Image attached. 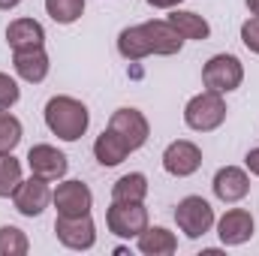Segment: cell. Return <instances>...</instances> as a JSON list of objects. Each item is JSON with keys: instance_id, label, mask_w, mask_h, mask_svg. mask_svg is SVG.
Returning <instances> with one entry per match:
<instances>
[{"instance_id": "7", "label": "cell", "mask_w": 259, "mask_h": 256, "mask_svg": "<svg viewBox=\"0 0 259 256\" xmlns=\"http://www.w3.org/2000/svg\"><path fill=\"white\" fill-rule=\"evenodd\" d=\"M202 166V151L199 145L190 142V139H175L166 145L163 151V169L172 175V178H190L199 172Z\"/></svg>"}, {"instance_id": "18", "label": "cell", "mask_w": 259, "mask_h": 256, "mask_svg": "<svg viewBox=\"0 0 259 256\" xmlns=\"http://www.w3.org/2000/svg\"><path fill=\"white\" fill-rule=\"evenodd\" d=\"M136 247L142 256H172L178 250V238L175 232H169L166 226H148L139 238H136Z\"/></svg>"}, {"instance_id": "11", "label": "cell", "mask_w": 259, "mask_h": 256, "mask_svg": "<svg viewBox=\"0 0 259 256\" xmlns=\"http://www.w3.org/2000/svg\"><path fill=\"white\" fill-rule=\"evenodd\" d=\"M214 226H217V235H220L223 247H241V244H247L253 238V229H256L253 214L247 208H229Z\"/></svg>"}, {"instance_id": "12", "label": "cell", "mask_w": 259, "mask_h": 256, "mask_svg": "<svg viewBox=\"0 0 259 256\" xmlns=\"http://www.w3.org/2000/svg\"><path fill=\"white\" fill-rule=\"evenodd\" d=\"M27 169H30V175H36L42 181H61L69 169V160L55 145H33L27 151Z\"/></svg>"}, {"instance_id": "9", "label": "cell", "mask_w": 259, "mask_h": 256, "mask_svg": "<svg viewBox=\"0 0 259 256\" xmlns=\"http://www.w3.org/2000/svg\"><path fill=\"white\" fill-rule=\"evenodd\" d=\"M52 181H42L36 175H30L27 181L18 184V190L12 193V205L21 217H39L49 205H52Z\"/></svg>"}, {"instance_id": "2", "label": "cell", "mask_w": 259, "mask_h": 256, "mask_svg": "<svg viewBox=\"0 0 259 256\" xmlns=\"http://www.w3.org/2000/svg\"><path fill=\"white\" fill-rule=\"evenodd\" d=\"M229 109H226V100L223 94H214V91H202L187 100L184 106V124L193 130V133H211L226 121Z\"/></svg>"}, {"instance_id": "10", "label": "cell", "mask_w": 259, "mask_h": 256, "mask_svg": "<svg viewBox=\"0 0 259 256\" xmlns=\"http://www.w3.org/2000/svg\"><path fill=\"white\" fill-rule=\"evenodd\" d=\"M109 130H115L124 142H127L130 151H139L145 142H148V136H151V124H148V118L139 112V109H115L112 112V118H109Z\"/></svg>"}, {"instance_id": "28", "label": "cell", "mask_w": 259, "mask_h": 256, "mask_svg": "<svg viewBox=\"0 0 259 256\" xmlns=\"http://www.w3.org/2000/svg\"><path fill=\"white\" fill-rule=\"evenodd\" d=\"M244 166H247V172H250V175H256V178H259V148H250V151H247Z\"/></svg>"}, {"instance_id": "24", "label": "cell", "mask_w": 259, "mask_h": 256, "mask_svg": "<svg viewBox=\"0 0 259 256\" xmlns=\"http://www.w3.org/2000/svg\"><path fill=\"white\" fill-rule=\"evenodd\" d=\"M21 181V163L12 154H0V199H9Z\"/></svg>"}, {"instance_id": "20", "label": "cell", "mask_w": 259, "mask_h": 256, "mask_svg": "<svg viewBox=\"0 0 259 256\" xmlns=\"http://www.w3.org/2000/svg\"><path fill=\"white\" fill-rule=\"evenodd\" d=\"M118 52L124 61H145L151 55V42L145 33V24H130L118 33Z\"/></svg>"}, {"instance_id": "30", "label": "cell", "mask_w": 259, "mask_h": 256, "mask_svg": "<svg viewBox=\"0 0 259 256\" xmlns=\"http://www.w3.org/2000/svg\"><path fill=\"white\" fill-rule=\"evenodd\" d=\"M18 3H21V0H0V9H3V12H9V9H15Z\"/></svg>"}, {"instance_id": "29", "label": "cell", "mask_w": 259, "mask_h": 256, "mask_svg": "<svg viewBox=\"0 0 259 256\" xmlns=\"http://www.w3.org/2000/svg\"><path fill=\"white\" fill-rule=\"evenodd\" d=\"M148 6H154V9H175V6H181V0H145Z\"/></svg>"}, {"instance_id": "16", "label": "cell", "mask_w": 259, "mask_h": 256, "mask_svg": "<svg viewBox=\"0 0 259 256\" xmlns=\"http://www.w3.org/2000/svg\"><path fill=\"white\" fill-rule=\"evenodd\" d=\"M6 42H9L12 52L39 49V46H46V27L36 18H15L6 27Z\"/></svg>"}, {"instance_id": "22", "label": "cell", "mask_w": 259, "mask_h": 256, "mask_svg": "<svg viewBox=\"0 0 259 256\" xmlns=\"http://www.w3.org/2000/svg\"><path fill=\"white\" fill-rule=\"evenodd\" d=\"M46 12L58 24H75L84 15V0H46Z\"/></svg>"}, {"instance_id": "1", "label": "cell", "mask_w": 259, "mask_h": 256, "mask_svg": "<svg viewBox=\"0 0 259 256\" xmlns=\"http://www.w3.org/2000/svg\"><path fill=\"white\" fill-rule=\"evenodd\" d=\"M46 127L52 130V136H58L61 142H78L88 127H91V112L81 100L58 94L46 103Z\"/></svg>"}, {"instance_id": "27", "label": "cell", "mask_w": 259, "mask_h": 256, "mask_svg": "<svg viewBox=\"0 0 259 256\" xmlns=\"http://www.w3.org/2000/svg\"><path fill=\"white\" fill-rule=\"evenodd\" d=\"M241 42H244L253 55H259V15L247 18V21L241 24Z\"/></svg>"}, {"instance_id": "17", "label": "cell", "mask_w": 259, "mask_h": 256, "mask_svg": "<svg viewBox=\"0 0 259 256\" xmlns=\"http://www.w3.org/2000/svg\"><path fill=\"white\" fill-rule=\"evenodd\" d=\"M130 154H133V151L127 148V142H124L115 130H109V127L103 130V133L97 136V142H94V157H97V163L106 166V169L121 166Z\"/></svg>"}, {"instance_id": "21", "label": "cell", "mask_w": 259, "mask_h": 256, "mask_svg": "<svg viewBox=\"0 0 259 256\" xmlns=\"http://www.w3.org/2000/svg\"><path fill=\"white\" fill-rule=\"evenodd\" d=\"M145 196H148V178L142 172L121 175L112 184V202H145Z\"/></svg>"}, {"instance_id": "23", "label": "cell", "mask_w": 259, "mask_h": 256, "mask_svg": "<svg viewBox=\"0 0 259 256\" xmlns=\"http://www.w3.org/2000/svg\"><path fill=\"white\" fill-rule=\"evenodd\" d=\"M21 136H24L21 121H18L9 109L0 112V154H12V151L21 145Z\"/></svg>"}, {"instance_id": "6", "label": "cell", "mask_w": 259, "mask_h": 256, "mask_svg": "<svg viewBox=\"0 0 259 256\" xmlns=\"http://www.w3.org/2000/svg\"><path fill=\"white\" fill-rule=\"evenodd\" d=\"M55 235L66 250H91L97 244V223L91 220V214L81 217H64L58 214L55 220Z\"/></svg>"}, {"instance_id": "4", "label": "cell", "mask_w": 259, "mask_h": 256, "mask_svg": "<svg viewBox=\"0 0 259 256\" xmlns=\"http://www.w3.org/2000/svg\"><path fill=\"white\" fill-rule=\"evenodd\" d=\"M175 223H178V229L190 241H199L202 235H208L214 229L217 217H214V208H211L208 199H202V196H184L178 202V208H175Z\"/></svg>"}, {"instance_id": "3", "label": "cell", "mask_w": 259, "mask_h": 256, "mask_svg": "<svg viewBox=\"0 0 259 256\" xmlns=\"http://www.w3.org/2000/svg\"><path fill=\"white\" fill-rule=\"evenodd\" d=\"M241 81H244V64L235 55H229V52L214 55L208 64L202 66V84H205V91H214V94L226 97V94L238 91Z\"/></svg>"}, {"instance_id": "26", "label": "cell", "mask_w": 259, "mask_h": 256, "mask_svg": "<svg viewBox=\"0 0 259 256\" xmlns=\"http://www.w3.org/2000/svg\"><path fill=\"white\" fill-rule=\"evenodd\" d=\"M18 100H21V88H18V81H15L12 75L0 72V112L12 109Z\"/></svg>"}, {"instance_id": "31", "label": "cell", "mask_w": 259, "mask_h": 256, "mask_svg": "<svg viewBox=\"0 0 259 256\" xmlns=\"http://www.w3.org/2000/svg\"><path fill=\"white\" fill-rule=\"evenodd\" d=\"M244 3H247V9H250L253 15H259V0H244Z\"/></svg>"}, {"instance_id": "13", "label": "cell", "mask_w": 259, "mask_h": 256, "mask_svg": "<svg viewBox=\"0 0 259 256\" xmlns=\"http://www.w3.org/2000/svg\"><path fill=\"white\" fill-rule=\"evenodd\" d=\"M211 190L220 202L235 205L250 193V175L241 166H223V169H217V175L211 181Z\"/></svg>"}, {"instance_id": "25", "label": "cell", "mask_w": 259, "mask_h": 256, "mask_svg": "<svg viewBox=\"0 0 259 256\" xmlns=\"http://www.w3.org/2000/svg\"><path fill=\"white\" fill-rule=\"evenodd\" d=\"M27 250L30 241L18 226H0V256H24Z\"/></svg>"}, {"instance_id": "8", "label": "cell", "mask_w": 259, "mask_h": 256, "mask_svg": "<svg viewBox=\"0 0 259 256\" xmlns=\"http://www.w3.org/2000/svg\"><path fill=\"white\" fill-rule=\"evenodd\" d=\"M52 205L58 208V214L64 217H81V214H91L94 208V193L84 181H61L58 190H52Z\"/></svg>"}, {"instance_id": "5", "label": "cell", "mask_w": 259, "mask_h": 256, "mask_svg": "<svg viewBox=\"0 0 259 256\" xmlns=\"http://www.w3.org/2000/svg\"><path fill=\"white\" fill-rule=\"evenodd\" d=\"M106 226L115 238H139L148 229V208L145 202H112L106 211Z\"/></svg>"}, {"instance_id": "19", "label": "cell", "mask_w": 259, "mask_h": 256, "mask_svg": "<svg viewBox=\"0 0 259 256\" xmlns=\"http://www.w3.org/2000/svg\"><path fill=\"white\" fill-rule=\"evenodd\" d=\"M184 39H196V42H202V39H208L211 36V24L199 15V12H190V9H172V15L166 18Z\"/></svg>"}, {"instance_id": "14", "label": "cell", "mask_w": 259, "mask_h": 256, "mask_svg": "<svg viewBox=\"0 0 259 256\" xmlns=\"http://www.w3.org/2000/svg\"><path fill=\"white\" fill-rule=\"evenodd\" d=\"M12 66H15V75H18L21 81H27V84H39V81H46V75H49V69H52L46 46L12 52Z\"/></svg>"}, {"instance_id": "15", "label": "cell", "mask_w": 259, "mask_h": 256, "mask_svg": "<svg viewBox=\"0 0 259 256\" xmlns=\"http://www.w3.org/2000/svg\"><path fill=\"white\" fill-rule=\"evenodd\" d=\"M145 33H148V42H151V55H160V58H172L184 49V36L166 21V18H151L145 21Z\"/></svg>"}]
</instances>
